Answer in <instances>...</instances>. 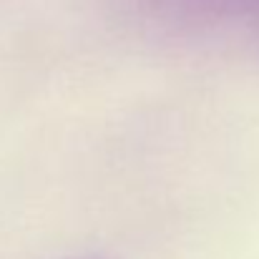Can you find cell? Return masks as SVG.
Returning <instances> with one entry per match:
<instances>
[{
  "instance_id": "cell-1",
  "label": "cell",
  "mask_w": 259,
  "mask_h": 259,
  "mask_svg": "<svg viewBox=\"0 0 259 259\" xmlns=\"http://www.w3.org/2000/svg\"><path fill=\"white\" fill-rule=\"evenodd\" d=\"M181 13L229 18V20H259V0H164Z\"/></svg>"
},
{
  "instance_id": "cell-2",
  "label": "cell",
  "mask_w": 259,
  "mask_h": 259,
  "mask_svg": "<svg viewBox=\"0 0 259 259\" xmlns=\"http://www.w3.org/2000/svg\"><path fill=\"white\" fill-rule=\"evenodd\" d=\"M66 259H96V257H66Z\"/></svg>"
}]
</instances>
